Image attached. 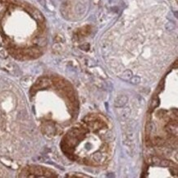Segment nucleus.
<instances>
[{
  "instance_id": "10",
  "label": "nucleus",
  "mask_w": 178,
  "mask_h": 178,
  "mask_svg": "<svg viewBox=\"0 0 178 178\" xmlns=\"http://www.w3.org/2000/svg\"><path fill=\"white\" fill-rule=\"evenodd\" d=\"M153 162L155 163V164H158V163H159L160 162V159L158 158H153Z\"/></svg>"
},
{
  "instance_id": "7",
  "label": "nucleus",
  "mask_w": 178,
  "mask_h": 178,
  "mask_svg": "<svg viewBox=\"0 0 178 178\" xmlns=\"http://www.w3.org/2000/svg\"><path fill=\"white\" fill-rule=\"evenodd\" d=\"M130 80H131V84L134 85L139 84L140 82V78L139 76H134V77H131Z\"/></svg>"
},
{
  "instance_id": "2",
  "label": "nucleus",
  "mask_w": 178,
  "mask_h": 178,
  "mask_svg": "<svg viewBox=\"0 0 178 178\" xmlns=\"http://www.w3.org/2000/svg\"><path fill=\"white\" fill-rule=\"evenodd\" d=\"M131 115V109L130 108H123L120 112H118V118L122 121H126Z\"/></svg>"
},
{
  "instance_id": "3",
  "label": "nucleus",
  "mask_w": 178,
  "mask_h": 178,
  "mask_svg": "<svg viewBox=\"0 0 178 178\" xmlns=\"http://www.w3.org/2000/svg\"><path fill=\"white\" fill-rule=\"evenodd\" d=\"M32 16H34V18L35 19V20H37V21H44V16H43V15L41 14V13L39 12L38 10H36V9H34V10H33V12H32Z\"/></svg>"
},
{
  "instance_id": "8",
  "label": "nucleus",
  "mask_w": 178,
  "mask_h": 178,
  "mask_svg": "<svg viewBox=\"0 0 178 178\" xmlns=\"http://www.w3.org/2000/svg\"><path fill=\"white\" fill-rule=\"evenodd\" d=\"M160 165L162 166V167H168V166L170 165V162L168 161V160H163V161H160Z\"/></svg>"
},
{
  "instance_id": "1",
  "label": "nucleus",
  "mask_w": 178,
  "mask_h": 178,
  "mask_svg": "<svg viewBox=\"0 0 178 178\" xmlns=\"http://www.w3.org/2000/svg\"><path fill=\"white\" fill-rule=\"evenodd\" d=\"M128 102V97L125 94H121L118 95L114 100V106L116 107H124Z\"/></svg>"
},
{
  "instance_id": "6",
  "label": "nucleus",
  "mask_w": 178,
  "mask_h": 178,
  "mask_svg": "<svg viewBox=\"0 0 178 178\" xmlns=\"http://www.w3.org/2000/svg\"><path fill=\"white\" fill-rule=\"evenodd\" d=\"M158 104H159V100L158 99H154L152 100V102H151V106H150L151 109H154L155 107H157Z\"/></svg>"
},
{
  "instance_id": "9",
  "label": "nucleus",
  "mask_w": 178,
  "mask_h": 178,
  "mask_svg": "<svg viewBox=\"0 0 178 178\" xmlns=\"http://www.w3.org/2000/svg\"><path fill=\"white\" fill-rule=\"evenodd\" d=\"M45 44H46V40H45V38H40V39H39V40H38V45L43 46Z\"/></svg>"
},
{
  "instance_id": "4",
  "label": "nucleus",
  "mask_w": 178,
  "mask_h": 178,
  "mask_svg": "<svg viewBox=\"0 0 178 178\" xmlns=\"http://www.w3.org/2000/svg\"><path fill=\"white\" fill-rule=\"evenodd\" d=\"M131 77H132V72L130 70L125 71L121 76V78L122 79V80H125V81H129Z\"/></svg>"
},
{
  "instance_id": "5",
  "label": "nucleus",
  "mask_w": 178,
  "mask_h": 178,
  "mask_svg": "<svg viewBox=\"0 0 178 178\" xmlns=\"http://www.w3.org/2000/svg\"><path fill=\"white\" fill-rule=\"evenodd\" d=\"M37 85H38V86H39V88H45V87L49 86V81H48V79L43 78V79H41V80H40L38 83H37Z\"/></svg>"
}]
</instances>
